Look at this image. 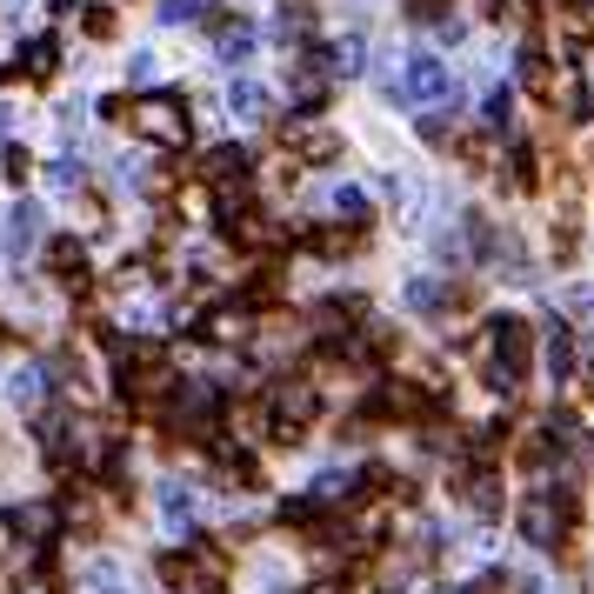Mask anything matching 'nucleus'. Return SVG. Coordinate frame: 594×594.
I'll use <instances>...</instances> for the list:
<instances>
[{"label":"nucleus","instance_id":"nucleus-14","mask_svg":"<svg viewBox=\"0 0 594 594\" xmlns=\"http://www.w3.org/2000/svg\"><path fill=\"white\" fill-rule=\"evenodd\" d=\"M441 301H448V294H441L435 281H414V288H407V307H421V314H441Z\"/></svg>","mask_w":594,"mask_h":594},{"label":"nucleus","instance_id":"nucleus-10","mask_svg":"<svg viewBox=\"0 0 594 594\" xmlns=\"http://www.w3.org/2000/svg\"><path fill=\"white\" fill-rule=\"evenodd\" d=\"M361 54H368L361 34H341V41L327 47V67H334V74H361Z\"/></svg>","mask_w":594,"mask_h":594},{"label":"nucleus","instance_id":"nucleus-5","mask_svg":"<svg viewBox=\"0 0 594 594\" xmlns=\"http://www.w3.org/2000/svg\"><path fill=\"white\" fill-rule=\"evenodd\" d=\"M274 421H281V428L314 421V388H307V381H281V388H274Z\"/></svg>","mask_w":594,"mask_h":594},{"label":"nucleus","instance_id":"nucleus-1","mask_svg":"<svg viewBox=\"0 0 594 594\" xmlns=\"http://www.w3.org/2000/svg\"><path fill=\"white\" fill-rule=\"evenodd\" d=\"M394 94L414 101V108H435V101L455 94V74H448V60H435V54H414V60L401 67V80H394Z\"/></svg>","mask_w":594,"mask_h":594},{"label":"nucleus","instance_id":"nucleus-17","mask_svg":"<svg viewBox=\"0 0 594 594\" xmlns=\"http://www.w3.org/2000/svg\"><path fill=\"white\" fill-rule=\"evenodd\" d=\"M194 14H201V0H167V8H160L167 27H181V21H194Z\"/></svg>","mask_w":594,"mask_h":594},{"label":"nucleus","instance_id":"nucleus-7","mask_svg":"<svg viewBox=\"0 0 594 594\" xmlns=\"http://www.w3.org/2000/svg\"><path fill=\"white\" fill-rule=\"evenodd\" d=\"M541 361H548V374H554V388L568 381V368H574V348H568V327H548V348H541Z\"/></svg>","mask_w":594,"mask_h":594},{"label":"nucleus","instance_id":"nucleus-19","mask_svg":"<svg viewBox=\"0 0 594 594\" xmlns=\"http://www.w3.org/2000/svg\"><path fill=\"white\" fill-rule=\"evenodd\" d=\"M0 121H8V114H0Z\"/></svg>","mask_w":594,"mask_h":594},{"label":"nucleus","instance_id":"nucleus-11","mask_svg":"<svg viewBox=\"0 0 594 594\" xmlns=\"http://www.w3.org/2000/svg\"><path fill=\"white\" fill-rule=\"evenodd\" d=\"M8 394H14V407H41V368H14Z\"/></svg>","mask_w":594,"mask_h":594},{"label":"nucleus","instance_id":"nucleus-13","mask_svg":"<svg viewBox=\"0 0 594 594\" xmlns=\"http://www.w3.org/2000/svg\"><path fill=\"white\" fill-rule=\"evenodd\" d=\"M247 47H254V27H247V21L221 27V54H227V60H247Z\"/></svg>","mask_w":594,"mask_h":594},{"label":"nucleus","instance_id":"nucleus-4","mask_svg":"<svg viewBox=\"0 0 594 594\" xmlns=\"http://www.w3.org/2000/svg\"><path fill=\"white\" fill-rule=\"evenodd\" d=\"M0 227H8V234H0V254H8V261H21V254L41 247V208H34V201H14Z\"/></svg>","mask_w":594,"mask_h":594},{"label":"nucleus","instance_id":"nucleus-3","mask_svg":"<svg viewBox=\"0 0 594 594\" xmlns=\"http://www.w3.org/2000/svg\"><path fill=\"white\" fill-rule=\"evenodd\" d=\"M134 127H141L147 141H160V147H181V141H188V108H181L175 94H147V101L134 108Z\"/></svg>","mask_w":594,"mask_h":594},{"label":"nucleus","instance_id":"nucleus-16","mask_svg":"<svg viewBox=\"0 0 594 594\" xmlns=\"http://www.w3.org/2000/svg\"><path fill=\"white\" fill-rule=\"evenodd\" d=\"M88 594H127V587H121V574H114V568L101 561V568L88 574Z\"/></svg>","mask_w":594,"mask_h":594},{"label":"nucleus","instance_id":"nucleus-12","mask_svg":"<svg viewBox=\"0 0 594 594\" xmlns=\"http://www.w3.org/2000/svg\"><path fill=\"white\" fill-rule=\"evenodd\" d=\"M240 167H247V154H240V147H214V154H208V181H234Z\"/></svg>","mask_w":594,"mask_h":594},{"label":"nucleus","instance_id":"nucleus-2","mask_svg":"<svg viewBox=\"0 0 594 594\" xmlns=\"http://www.w3.org/2000/svg\"><path fill=\"white\" fill-rule=\"evenodd\" d=\"M487 334H494V341H487V368H494V388L507 394L522 381V361H528V327L522 321H494Z\"/></svg>","mask_w":594,"mask_h":594},{"label":"nucleus","instance_id":"nucleus-8","mask_svg":"<svg viewBox=\"0 0 594 594\" xmlns=\"http://www.w3.org/2000/svg\"><path fill=\"white\" fill-rule=\"evenodd\" d=\"M227 108H234L240 121H261V114H268V94L254 88V80H234V88H227Z\"/></svg>","mask_w":594,"mask_h":594},{"label":"nucleus","instance_id":"nucleus-6","mask_svg":"<svg viewBox=\"0 0 594 594\" xmlns=\"http://www.w3.org/2000/svg\"><path fill=\"white\" fill-rule=\"evenodd\" d=\"M522 528H528V541H535V548H548V541L561 535V515H554V507H548V501H528V515H522Z\"/></svg>","mask_w":594,"mask_h":594},{"label":"nucleus","instance_id":"nucleus-15","mask_svg":"<svg viewBox=\"0 0 594 594\" xmlns=\"http://www.w3.org/2000/svg\"><path fill=\"white\" fill-rule=\"evenodd\" d=\"M21 535H27V541H47V535H54V507H27V515H21Z\"/></svg>","mask_w":594,"mask_h":594},{"label":"nucleus","instance_id":"nucleus-18","mask_svg":"<svg viewBox=\"0 0 594 594\" xmlns=\"http://www.w3.org/2000/svg\"><path fill=\"white\" fill-rule=\"evenodd\" d=\"M54 67V41H27V74H47Z\"/></svg>","mask_w":594,"mask_h":594},{"label":"nucleus","instance_id":"nucleus-9","mask_svg":"<svg viewBox=\"0 0 594 594\" xmlns=\"http://www.w3.org/2000/svg\"><path fill=\"white\" fill-rule=\"evenodd\" d=\"M160 515H167V528H188L194 522V494L188 487H160Z\"/></svg>","mask_w":594,"mask_h":594}]
</instances>
